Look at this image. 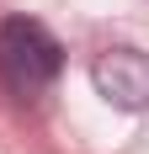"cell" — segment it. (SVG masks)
<instances>
[{
	"label": "cell",
	"instance_id": "6da1fadb",
	"mask_svg": "<svg viewBox=\"0 0 149 154\" xmlns=\"http://www.w3.org/2000/svg\"><path fill=\"white\" fill-rule=\"evenodd\" d=\"M64 69V48L53 43V32L43 21H27V16H11L0 27V80L11 85L16 96H37L48 91Z\"/></svg>",
	"mask_w": 149,
	"mask_h": 154
},
{
	"label": "cell",
	"instance_id": "7a4b0ae2",
	"mask_svg": "<svg viewBox=\"0 0 149 154\" xmlns=\"http://www.w3.org/2000/svg\"><path fill=\"white\" fill-rule=\"evenodd\" d=\"M90 85L122 112H149V53L144 48H101L90 59Z\"/></svg>",
	"mask_w": 149,
	"mask_h": 154
}]
</instances>
